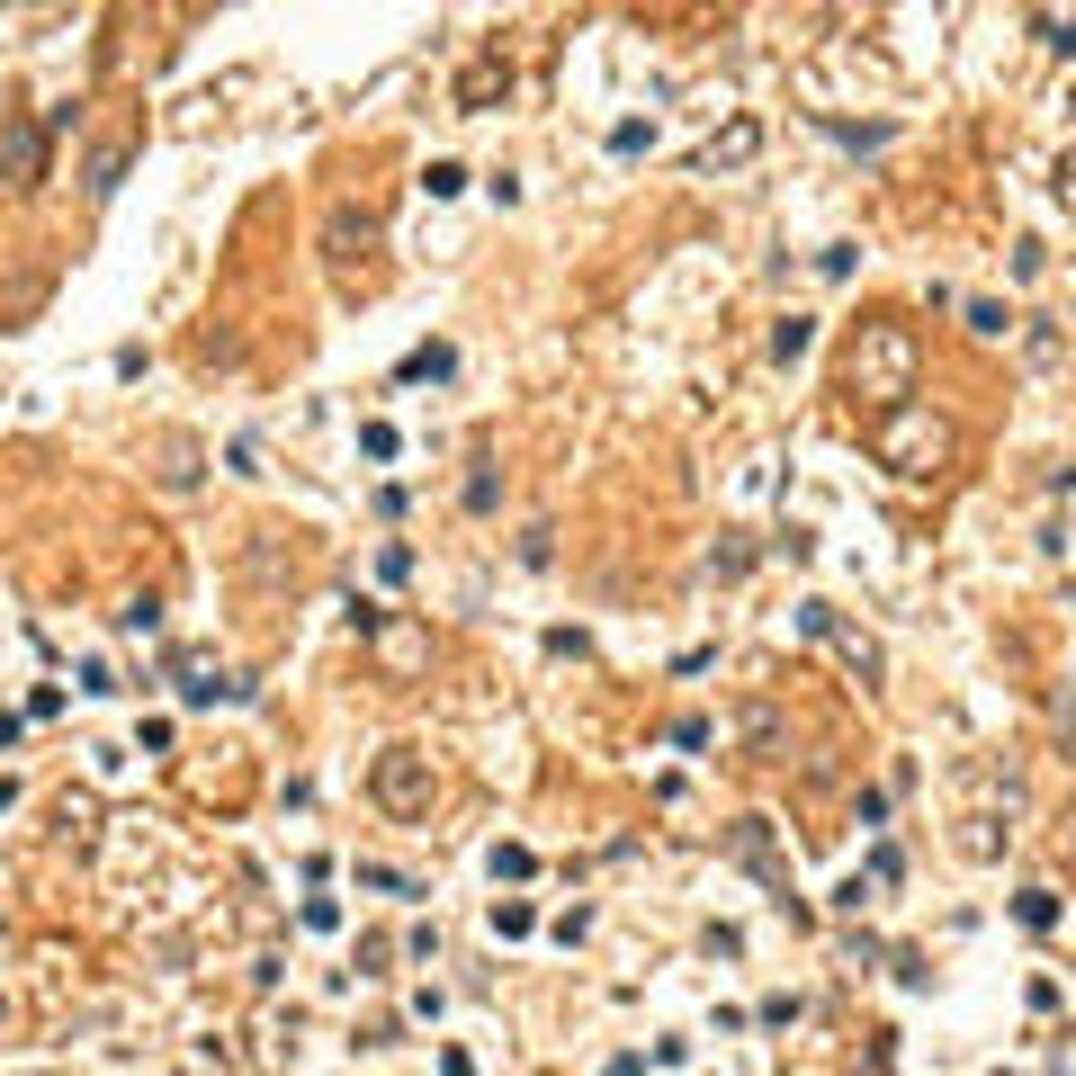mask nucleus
Here are the masks:
<instances>
[{
	"instance_id": "nucleus-1",
	"label": "nucleus",
	"mask_w": 1076,
	"mask_h": 1076,
	"mask_svg": "<svg viewBox=\"0 0 1076 1076\" xmlns=\"http://www.w3.org/2000/svg\"><path fill=\"white\" fill-rule=\"evenodd\" d=\"M915 332L889 323V314H870L852 332V351H843V395L852 404H880V413H897V404H915Z\"/></svg>"
},
{
	"instance_id": "nucleus-2",
	"label": "nucleus",
	"mask_w": 1076,
	"mask_h": 1076,
	"mask_svg": "<svg viewBox=\"0 0 1076 1076\" xmlns=\"http://www.w3.org/2000/svg\"><path fill=\"white\" fill-rule=\"evenodd\" d=\"M368 798L386 807V817H431V798H440V781H431V754L422 745H386L377 754V772H368Z\"/></svg>"
},
{
	"instance_id": "nucleus-3",
	"label": "nucleus",
	"mask_w": 1076,
	"mask_h": 1076,
	"mask_svg": "<svg viewBox=\"0 0 1076 1076\" xmlns=\"http://www.w3.org/2000/svg\"><path fill=\"white\" fill-rule=\"evenodd\" d=\"M880 458L897 466V476H942V466H951V431H942L924 404H897V413L880 422Z\"/></svg>"
},
{
	"instance_id": "nucleus-4",
	"label": "nucleus",
	"mask_w": 1076,
	"mask_h": 1076,
	"mask_svg": "<svg viewBox=\"0 0 1076 1076\" xmlns=\"http://www.w3.org/2000/svg\"><path fill=\"white\" fill-rule=\"evenodd\" d=\"M45 180V117H0V189Z\"/></svg>"
},
{
	"instance_id": "nucleus-5",
	"label": "nucleus",
	"mask_w": 1076,
	"mask_h": 1076,
	"mask_svg": "<svg viewBox=\"0 0 1076 1076\" xmlns=\"http://www.w3.org/2000/svg\"><path fill=\"white\" fill-rule=\"evenodd\" d=\"M377 655H386V672H422V664H431V637L404 628V620H386V628H377Z\"/></svg>"
},
{
	"instance_id": "nucleus-6",
	"label": "nucleus",
	"mask_w": 1076,
	"mask_h": 1076,
	"mask_svg": "<svg viewBox=\"0 0 1076 1076\" xmlns=\"http://www.w3.org/2000/svg\"><path fill=\"white\" fill-rule=\"evenodd\" d=\"M494 90H512V63H494V54H485V63H466V82H458V108H485Z\"/></svg>"
},
{
	"instance_id": "nucleus-7",
	"label": "nucleus",
	"mask_w": 1076,
	"mask_h": 1076,
	"mask_svg": "<svg viewBox=\"0 0 1076 1076\" xmlns=\"http://www.w3.org/2000/svg\"><path fill=\"white\" fill-rule=\"evenodd\" d=\"M754 144H763V126H754V117H735V126H727V134H718V144H709V153H700V162H709V171H727V162H745V153H754Z\"/></svg>"
},
{
	"instance_id": "nucleus-8",
	"label": "nucleus",
	"mask_w": 1076,
	"mask_h": 1076,
	"mask_svg": "<svg viewBox=\"0 0 1076 1076\" xmlns=\"http://www.w3.org/2000/svg\"><path fill=\"white\" fill-rule=\"evenodd\" d=\"M735 861H754L772 889H789V880H781V861H772V843H763V826H735Z\"/></svg>"
},
{
	"instance_id": "nucleus-9",
	"label": "nucleus",
	"mask_w": 1076,
	"mask_h": 1076,
	"mask_svg": "<svg viewBox=\"0 0 1076 1076\" xmlns=\"http://www.w3.org/2000/svg\"><path fill=\"white\" fill-rule=\"evenodd\" d=\"M1014 915H1023L1032 933H1050V924H1058V897H1050V889H1023V906H1014Z\"/></svg>"
},
{
	"instance_id": "nucleus-10",
	"label": "nucleus",
	"mask_w": 1076,
	"mask_h": 1076,
	"mask_svg": "<svg viewBox=\"0 0 1076 1076\" xmlns=\"http://www.w3.org/2000/svg\"><path fill=\"white\" fill-rule=\"evenodd\" d=\"M807 342H817V323H807V314H789V323H781V332H772V351H781V359H798V351H807Z\"/></svg>"
},
{
	"instance_id": "nucleus-11",
	"label": "nucleus",
	"mask_w": 1076,
	"mask_h": 1076,
	"mask_svg": "<svg viewBox=\"0 0 1076 1076\" xmlns=\"http://www.w3.org/2000/svg\"><path fill=\"white\" fill-rule=\"evenodd\" d=\"M449 368H458V359H449L440 342H431V351H413V359H404V377H449Z\"/></svg>"
},
{
	"instance_id": "nucleus-12",
	"label": "nucleus",
	"mask_w": 1076,
	"mask_h": 1076,
	"mask_svg": "<svg viewBox=\"0 0 1076 1076\" xmlns=\"http://www.w3.org/2000/svg\"><path fill=\"white\" fill-rule=\"evenodd\" d=\"M117 171H126V153H117V144H108V153H99V162H90V197H108V189H117Z\"/></svg>"
},
{
	"instance_id": "nucleus-13",
	"label": "nucleus",
	"mask_w": 1076,
	"mask_h": 1076,
	"mask_svg": "<svg viewBox=\"0 0 1076 1076\" xmlns=\"http://www.w3.org/2000/svg\"><path fill=\"white\" fill-rule=\"evenodd\" d=\"M422 189H431V197H458V189H466V171H458V162H431V171H422Z\"/></svg>"
}]
</instances>
